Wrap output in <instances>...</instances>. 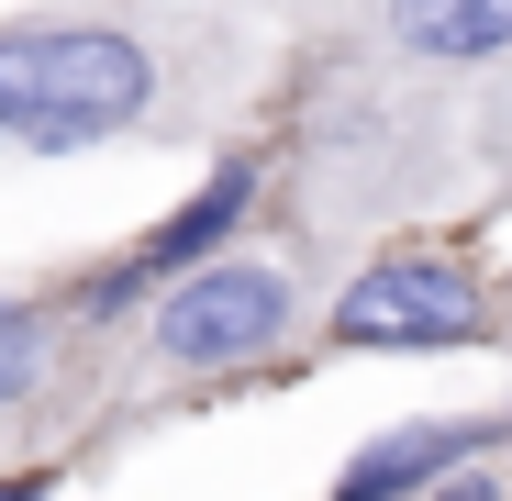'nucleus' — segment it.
I'll return each mask as SVG.
<instances>
[{
	"instance_id": "nucleus-1",
	"label": "nucleus",
	"mask_w": 512,
	"mask_h": 501,
	"mask_svg": "<svg viewBox=\"0 0 512 501\" xmlns=\"http://www.w3.org/2000/svg\"><path fill=\"white\" fill-rule=\"evenodd\" d=\"M268 34L190 0H23L0 12V156H179L268 101Z\"/></svg>"
},
{
	"instance_id": "nucleus-2",
	"label": "nucleus",
	"mask_w": 512,
	"mask_h": 501,
	"mask_svg": "<svg viewBox=\"0 0 512 501\" xmlns=\"http://www.w3.org/2000/svg\"><path fill=\"white\" fill-rule=\"evenodd\" d=\"M457 179H468V134H457L446 78H401L368 56L301 45V101H290V134H268L256 223L346 279L368 245H390L412 212H435Z\"/></svg>"
},
{
	"instance_id": "nucleus-3",
	"label": "nucleus",
	"mask_w": 512,
	"mask_h": 501,
	"mask_svg": "<svg viewBox=\"0 0 512 501\" xmlns=\"http://www.w3.org/2000/svg\"><path fill=\"white\" fill-rule=\"evenodd\" d=\"M323 290L334 268L301 257L290 234L245 223L234 245H212L201 268L156 279L112 334H101V424L112 401H156V412H190L212 390H245V379H279L290 357H312V323H323Z\"/></svg>"
},
{
	"instance_id": "nucleus-4",
	"label": "nucleus",
	"mask_w": 512,
	"mask_h": 501,
	"mask_svg": "<svg viewBox=\"0 0 512 501\" xmlns=\"http://www.w3.org/2000/svg\"><path fill=\"white\" fill-rule=\"evenodd\" d=\"M468 346H512V301L446 245H368L312 323V357H468Z\"/></svg>"
},
{
	"instance_id": "nucleus-5",
	"label": "nucleus",
	"mask_w": 512,
	"mask_h": 501,
	"mask_svg": "<svg viewBox=\"0 0 512 501\" xmlns=\"http://www.w3.org/2000/svg\"><path fill=\"white\" fill-rule=\"evenodd\" d=\"M256 201H268V134H223V156H212V167H201V179L167 201L134 245H112V257H90V268H67L78 323L112 334L156 279H179V268H201V257H212V245H234V234L256 223Z\"/></svg>"
},
{
	"instance_id": "nucleus-6",
	"label": "nucleus",
	"mask_w": 512,
	"mask_h": 501,
	"mask_svg": "<svg viewBox=\"0 0 512 501\" xmlns=\"http://www.w3.org/2000/svg\"><path fill=\"white\" fill-rule=\"evenodd\" d=\"M101 435V334L78 323L67 279L0 290V457Z\"/></svg>"
},
{
	"instance_id": "nucleus-7",
	"label": "nucleus",
	"mask_w": 512,
	"mask_h": 501,
	"mask_svg": "<svg viewBox=\"0 0 512 501\" xmlns=\"http://www.w3.org/2000/svg\"><path fill=\"white\" fill-rule=\"evenodd\" d=\"M290 23L323 56H368L401 78H446V90L512 56V0H301Z\"/></svg>"
},
{
	"instance_id": "nucleus-8",
	"label": "nucleus",
	"mask_w": 512,
	"mask_h": 501,
	"mask_svg": "<svg viewBox=\"0 0 512 501\" xmlns=\"http://www.w3.org/2000/svg\"><path fill=\"white\" fill-rule=\"evenodd\" d=\"M501 435H512V412H412V424L368 435L346 468H334L323 501H423L457 457H479V446H501Z\"/></svg>"
},
{
	"instance_id": "nucleus-9",
	"label": "nucleus",
	"mask_w": 512,
	"mask_h": 501,
	"mask_svg": "<svg viewBox=\"0 0 512 501\" xmlns=\"http://www.w3.org/2000/svg\"><path fill=\"white\" fill-rule=\"evenodd\" d=\"M457 134H468V167H479V179H490V190H512V56L468 78Z\"/></svg>"
},
{
	"instance_id": "nucleus-10",
	"label": "nucleus",
	"mask_w": 512,
	"mask_h": 501,
	"mask_svg": "<svg viewBox=\"0 0 512 501\" xmlns=\"http://www.w3.org/2000/svg\"><path fill=\"white\" fill-rule=\"evenodd\" d=\"M67 490V446H34V457H0V501H56Z\"/></svg>"
},
{
	"instance_id": "nucleus-11",
	"label": "nucleus",
	"mask_w": 512,
	"mask_h": 501,
	"mask_svg": "<svg viewBox=\"0 0 512 501\" xmlns=\"http://www.w3.org/2000/svg\"><path fill=\"white\" fill-rule=\"evenodd\" d=\"M190 12H290V0H190Z\"/></svg>"
},
{
	"instance_id": "nucleus-12",
	"label": "nucleus",
	"mask_w": 512,
	"mask_h": 501,
	"mask_svg": "<svg viewBox=\"0 0 512 501\" xmlns=\"http://www.w3.org/2000/svg\"><path fill=\"white\" fill-rule=\"evenodd\" d=\"M290 12H301V0H290Z\"/></svg>"
}]
</instances>
